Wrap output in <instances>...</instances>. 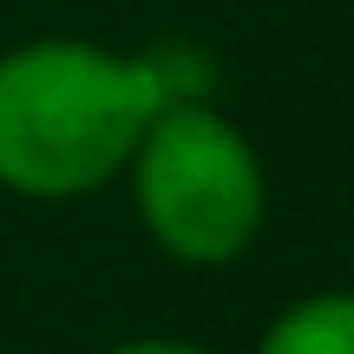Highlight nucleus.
<instances>
[{
  "label": "nucleus",
  "mask_w": 354,
  "mask_h": 354,
  "mask_svg": "<svg viewBox=\"0 0 354 354\" xmlns=\"http://www.w3.org/2000/svg\"><path fill=\"white\" fill-rule=\"evenodd\" d=\"M177 73L151 53H112L99 39H20L0 53V190L33 203L92 197L125 177L151 112Z\"/></svg>",
  "instance_id": "1"
},
{
  "label": "nucleus",
  "mask_w": 354,
  "mask_h": 354,
  "mask_svg": "<svg viewBox=\"0 0 354 354\" xmlns=\"http://www.w3.org/2000/svg\"><path fill=\"white\" fill-rule=\"evenodd\" d=\"M145 236L184 269H230L269 216V171L250 131L197 92H171L125 165Z\"/></svg>",
  "instance_id": "2"
},
{
  "label": "nucleus",
  "mask_w": 354,
  "mask_h": 354,
  "mask_svg": "<svg viewBox=\"0 0 354 354\" xmlns=\"http://www.w3.org/2000/svg\"><path fill=\"white\" fill-rule=\"evenodd\" d=\"M256 354H354V289H315L269 315Z\"/></svg>",
  "instance_id": "3"
},
{
  "label": "nucleus",
  "mask_w": 354,
  "mask_h": 354,
  "mask_svg": "<svg viewBox=\"0 0 354 354\" xmlns=\"http://www.w3.org/2000/svg\"><path fill=\"white\" fill-rule=\"evenodd\" d=\"M105 354H216L203 342H177V335H131V342H112Z\"/></svg>",
  "instance_id": "4"
}]
</instances>
